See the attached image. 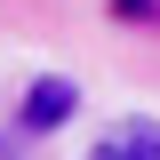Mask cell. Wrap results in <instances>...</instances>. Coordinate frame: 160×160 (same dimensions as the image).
Instances as JSON below:
<instances>
[{
  "mask_svg": "<svg viewBox=\"0 0 160 160\" xmlns=\"http://www.w3.org/2000/svg\"><path fill=\"white\" fill-rule=\"evenodd\" d=\"M88 160H160V120H112Z\"/></svg>",
  "mask_w": 160,
  "mask_h": 160,
  "instance_id": "6da1fadb",
  "label": "cell"
},
{
  "mask_svg": "<svg viewBox=\"0 0 160 160\" xmlns=\"http://www.w3.org/2000/svg\"><path fill=\"white\" fill-rule=\"evenodd\" d=\"M72 104H80V88H72L64 72L32 80V96H24V128H64V120H72Z\"/></svg>",
  "mask_w": 160,
  "mask_h": 160,
  "instance_id": "7a4b0ae2",
  "label": "cell"
}]
</instances>
